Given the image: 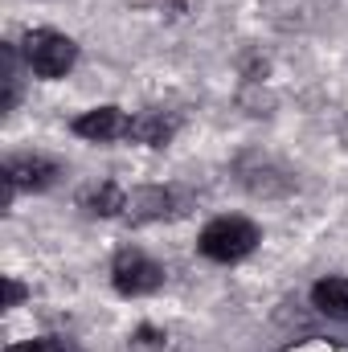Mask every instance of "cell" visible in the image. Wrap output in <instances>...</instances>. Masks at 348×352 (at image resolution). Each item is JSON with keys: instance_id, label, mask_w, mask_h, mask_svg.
Here are the masks:
<instances>
[{"instance_id": "5", "label": "cell", "mask_w": 348, "mask_h": 352, "mask_svg": "<svg viewBox=\"0 0 348 352\" xmlns=\"http://www.w3.org/2000/svg\"><path fill=\"white\" fill-rule=\"evenodd\" d=\"M127 123H131V119H127L119 107H94V111H87V115L74 119V135L94 140V144H107V140L127 135Z\"/></svg>"}, {"instance_id": "9", "label": "cell", "mask_w": 348, "mask_h": 352, "mask_svg": "<svg viewBox=\"0 0 348 352\" xmlns=\"http://www.w3.org/2000/svg\"><path fill=\"white\" fill-rule=\"evenodd\" d=\"M312 303L332 320H348V278H320L312 287Z\"/></svg>"}, {"instance_id": "8", "label": "cell", "mask_w": 348, "mask_h": 352, "mask_svg": "<svg viewBox=\"0 0 348 352\" xmlns=\"http://www.w3.org/2000/svg\"><path fill=\"white\" fill-rule=\"evenodd\" d=\"M78 205L94 213V217H115V213H123V205H127V192L119 188V184H111V180H102V184H90L78 192Z\"/></svg>"}, {"instance_id": "3", "label": "cell", "mask_w": 348, "mask_h": 352, "mask_svg": "<svg viewBox=\"0 0 348 352\" xmlns=\"http://www.w3.org/2000/svg\"><path fill=\"white\" fill-rule=\"evenodd\" d=\"M111 283L119 295H152L164 287V266L148 258L144 250H119L111 266Z\"/></svg>"}, {"instance_id": "6", "label": "cell", "mask_w": 348, "mask_h": 352, "mask_svg": "<svg viewBox=\"0 0 348 352\" xmlns=\"http://www.w3.org/2000/svg\"><path fill=\"white\" fill-rule=\"evenodd\" d=\"M173 205H176V192H168V188H135V192L127 197L123 213H127L131 221H156V217L176 213Z\"/></svg>"}, {"instance_id": "11", "label": "cell", "mask_w": 348, "mask_h": 352, "mask_svg": "<svg viewBox=\"0 0 348 352\" xmlns=\"http://www.w3.org/2000/svg\"><path fill=\"white\" fill-rule=\"evenodd\" d=\"M160 340H164V336H160L156 328H140V332H135V344H140V349H160Z\"/></svg>"}, {"instance_id": "2", "label": "cell", "mask_w": 348, "mask_h": 352, "mask_svg": "<svg viewBox=\"0 0 348 352\" xmlns=\"http://www.w3.org/2000/svg\"><path fill=\"white\" fill-rule=\"evenodd\" d=\"M25 58H29V70L37 78H62L74 58H78V45L66 37V33H54V29H37L25 37Z\"/></svg>"}, {"instance_id": "7", "label": "cell", "mask_w": 348, "mask_h": 352, "mask_svg": "<svg viewBox=\"0 0 348 352\" xmlns=\"http://www.w3.org/2000/svg\"><path fill=\"white\" fill-rule=\"evenodd\" d=\"M173 135H176V119L164 115V111H148V115H140V119L127 123V140L148 144V148H164Z\"/></svg>"}, {"instance_id": "10", "label": "cell", "mask_w": 348, "mask_h": 352, "mask_svg": "<svg viewBox=\"0 0 348 352\" xmlns=\"http://www.w3.org/2000/svg\"><path fill=\"white\" fill-rule=\"evenodd\" d=\"M8 352H74L66 340L58 336H41V340H25V344H12Z\"/></svg>"}, {"instance_id": "4", "label": "cell", "mask_w": 348, "mask_h": 352, "mask_svg": "<svg viewBox=\"0 0 348 352\" xmlns=\"http://www.w3.org/2000/svg\"><path fill=\"white\" fill-rule=\"evenodd\" d=\"M58 176H62V168H58L54 160H45V156H12V160L4 164L8 192H17V188H25V192H41V188H50Z\"/></svg>"}, {"instance_id": "12", "label": "cell", "mask_w": 348, "mask_h": 352, "mask_svg": "<svg viewBox=\"0 0 348 352\" xmlns=\"http://www.w3.org/2000/svg\"><path fill=\"white\" fill-rule=\"evenodd\" d=\"M4 291H8V299H4V303H8V307H17V303H21V295H25V291H21V283H17V278H8V283H4Z\"/></svg>"}, {"instance_id": "1", "label": "cell", "mask_w": 348, "mask_h": 352, "mask_svg": "<svg viewBox=\"0 0 348 352\" xmlns=\"http://www.w3.org/2000/svg\"><path fill=\"white\" fill-rule=\"evenodd\" d=\"M201 254L213 263H238L259 246V226L246 217H217L201 230Z\"/></svg>"}]
</instances>
